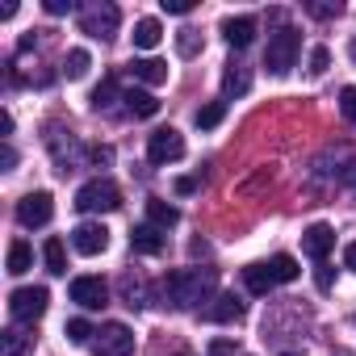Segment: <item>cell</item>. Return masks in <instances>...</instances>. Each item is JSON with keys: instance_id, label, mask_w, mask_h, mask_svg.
Here are the masks:
<instances>
[{"instance_id": "cell-1", "label": "cell", "mask_w": 356, "mask_h": 356, "mask_svg": "<svg viewBox=\"0 0 356 356\" xmlns=\"http://www.w3.org/2000/svg\"><path fill=\"white\" fill-rule=\"evenodd\" d=\"M214 268H176L168 273L163 289H168V302L176 310H193L202 302H214Z\"/></svg>"}, {"instance_id": "cell-2", "label": "cell", "mask_w": 356, "mask_h": 356, "mask_svg": "<svg viewBox=\"0 0 356 356\" xmlns=\"http://www.w3.org/2000/svg\"><path fill=\"white\" fill-rule=\"evenodd\" d=\"M298 51H302V34L293 26H281L277 34H268V47H264V67L273 76H285L293 63H298Z\"/></svg>"}, {"instance_id": "cell-3", "label": "cell", "mask_w": 356, "mask_h": 356, "mask_svg": "<svg viewBox=\"0 0 356 356\" xmlns=\"http://www.w3.org/2000/svg\"><path fill=\"white\" fill-rule=\"evenodd\" d=\"M118 206H122V189L113 181H88L76 193V210H84V214H113Z\"/></svg>"}, {"instance_id": "cell-4", "label": "cell", "mask_w": 356, "mask_h": 356, "mask_svg": "<svg viewBox=\"0 0 356 356\" xmlns=\"http://www.w3.org/2000/svg\"><path fill=\"white\" fill-rule=\"evenodd\" d=\"M47 306H51V293L42 285H26V289H13L9 293V314L17 323H38L47 314Z\"/></svg>"}, {"instance_id": "cell-5", "label": "cell", "mask_w": 356, "mask_h": 356, "mask_svg": "<svg viewBox=\"0 0 356 356\" xmlns=\"http://www.w3.org/2000/svg\"><path fill=\"white\" fill-rule=\"evenodd\" d=\"M181 155H185V138H181V130L163 126V130H155V134L147 138V159H151L155 168H163V163H176Z\"/></svg>"}, {"instance_id": "cell-6", "label": "cell", "mask_w": 356, "mask_h": 356, "mask_svg": "<svg viewBox=\"0 0 356 356\" xmlns=\"http://www.w3.org/2000/svg\"><path fill=\"white\" fill-rule=\"evenodd\" d=\"M118 22H122L118 5H88V9L80 13V30H84L88 38H101V42L118 34Z\"/></svg>"}, {"instance_id": "cell-7", "label": "cell", "mask_w": 356, "mask_h": 356, "mask_svg": "<svg viewBox=\"0 0 356 356\" xmlns=\"http://www.w3.org/2000/svg\"><path fill=\"white\" fill-rule=\"evenodd\" d=\"M92 348H97V356H130L134 352V331L126 323H105L97 331Z\"/></svg>"}, {"instance_id": "cell-8", "label": "cell", "mask_w": 356, "mask_h": 356, "mask_svg": "<svg viewBox=\"0 0 356 356\" xmlns=\"http://www.w3.org/2000/svg\"><path fill=\"white\" fill-rule=\"evenodd\" d=\"M55 218V202H51V193H26L22 202H17V222L22 227H47Z\"/></svg>"}, {"instance_id": "cell-9", "label": "cell", "mask_w": 356, "mask_h": 356, "mask_svg": "<svg viewBox=\"0 0 356 356\" xmlns=\"http://www.w3.org/2000/svg\"><path fill=\"white\" fill-rule=\"evenodd\" d=\"M72 248H76L80 256H101V252L109 248V227H105V222H80V227L72 231Z\"/></svg>"}, {"instance_id": "cell-10", "label": "cell", "mask_w": 356, "mask_h": 356, "mask_svg": "<svg viewBox=\"0 0 356 356\" xmlns=\"http://www.w3.org/2000/svg\"><path fill=\"white\" fill-rule=\"evenodd\" d=\"M67 293H72V302H80L84 310H101V306L109 302V285H105L101 277H76Z\"/></svg>"}, {"instance_id": "cell-11", "label": "cell", "mask_w": 356, "mask_h": 356, "mask_svg": "<svg viewBox=\"0 0 356 356\" xmlns=\"http://www.w3.org/2000/svg\"><path fill=\"white\" fill-rule=\"evenodd\" d=\"M335 248V231L327 227V222H314V227H306V235H302V252L310 256V260H327V252Z\"/></svg>"}, {"instance_id": "cell-12", "label": "cell", "mask_w": 356, "mask_h": 356, "mask_svg": "<svg viewBox=\"0 0 356 356\" xmlns=\"http://www.w3.org/2000/svg\"><path fill=\"white\" fill-rule=\"evenodd\" d=\"M202 314H206L210 323H239V318L248 314V306H243L235 293H214V302H210Z\"/></svg>"}, {"instance_id": "cell-13", "label": "cell", "mask_w": 356, "mask_h": 356, "mask_svg": "<svg viewBox=\"0 0 356 356\" xmlns=\"http://www.w3.org/2000/svg\"><path fill=\"white\" fill-rule=\"evenodd\" d=\"M130 248H134L138 256H159V252H163V231L151 227V222H143V227L130 231Z\"/></svg>"}, {"instance_id": "cell-14", "label": "cell", "mask_w": 356, "mask_h": 356, "mask_svg": "<svg viewBox=\"0 0 356 356\" xmlns=\"http://www.w3.org/2000/svg\"><path fill=\"white\" fill-rule=\"evenodd\" d=\"M222 38H227L235 51H243V47H252V38H256V22H252V17H227V22H222Z\"/></svg>"}, {"instance_id": "cell-15", "label": "cell", "mask_w": 356, "mask_h": 356, "mask_svg": "<svg viewBox=\"0 0 356 356\" xmlns=\"http://www.w3.org/2000/svg\"><path fill=\"white\" fill-rule=\"evenodd\" d=\"M122 101H126V113H134V118H155L159 113V101L147 88H130V92H122Z\"/></svg>"}, {"instance_id": "cell-16", "label": "cell", "mask_w": 356, "mask_h": 356, "mask_svg": "<svg viewBox=\"0 0 356 356\" xmlns=\"http://www.w3.org/2000/svg\"><path fill=\"white\" fill-rule=\"evenodd\" d=\"M34 352V335H26L22 327H9L0 335V356H30Z\"/></svg>"}, {"instance_id": "cell-17", "label": "cell", "mask_w": 356, "mask_h": 356, "mask_svg": "<svg viewBox=\"0 0 356 356\" xmlns=\"http://www.w3.org/2000/svg\"><path fill=\"white\" fill-rule=\"evenodd\" d=\"M130 72H134V80H143V84H168V63H159V59H134L130 63Z\"/></svg>"}, {"instance_id": "cell-18", "label": "cell", "mask_w": 356, "mask_h": 356, "mask_svg": "<svg viewBox=\"0 0 356 356\" xmlns=\"http://www.w3.org/2000/svg\"><path fill=\"white\" fill-rule=\"evenodd\" d=\"M147 218H151V227L168 231V227H176V222H181V210H176V206H168V202H159V197H151V202H147Z\"/></svg>"}, {"instance_id": "cell-19", "label": "cell", "mask_w": 356, "mask_h": 356, "mask_svg": "<svg viewBox=\"0 0 356 356\" xmlns=\"http://www.w3.org/2000/svg\"><path fill=\"white\" fill-rule=\"evenodd\" d=\"M159 38H163V30H159L155 17H143V22L134 26V47H138V51H155Z\"/></svg>"}, {"instance_id": "cell-20", "label": "cell", "mask_w": 356, "mask_h": 356, "mask_svg": "<svg viewBox=\"0 0 356 356\" xmlns=\"http://www.w3.org/2000/svg\"><path fill=\"white\" fill-rule=\"evenodd\" d=\"M30 268H34V252H30V243H26V239H13V243H9V273L22 277V273H30Z\"/></svg>"}, {"instance_id": "cell-21", "label": "cell", "mask_w": 356, "mask_h": 356, "mask_svg": "<svg viewBox=\"0 0 356 356\" xmlns=\"http://www.w3.org/2000/svg\"><path fill=\"white\" fill-rule=\"evenodd\" d=\"M88 67H92V55H88L84 47L67 51V59H63V72H67V80H84V76H88Z\"/></svg>"}, {"instance_id": "cell-22", "label": "cell", "mask_w": 356, "mask_h": 356, "mask_svg": "<svg viewBox=\"0 0 356 356\" xmlns=\"http://www.w3.org/2000/svg\"><path fill=\"white\" fill-rule=\"evenodd\" d=\"M252 88V76H248V67H239V63H231L227 72H222V92H231V97H239V92H248Z\"/></svg>"}, {"instance_id": "cell-23", "label": "cell", "mask_w": 356, "mask_h": 356, "mask_svg": "<svg viewBox=\"0 0 356 356\" xmlns=\"http://www.w3.org/2000/svg\"><path fill=\"white\" fill-rule=\"evenodd\" d=\"M42 256H47V273H55V277L67 273V248H63V239H47Z\"/></svg>"}, {"instance_id": "cell-24", "label": "cell", "mask_w": 356, "mask_h": 356, "mask_svg": "<svg viewBox=\"0 0 356 356\" xmlns=\"http://www.w3.org/2000/svg\"><path fill=\"white\" fill-rule=\"evenodd\" d=\"M268 273H273V281H277V285H285V281H298V273H302V268H298V260H293V256H285V252H281V256H273V260H268Z\"/></svg>"}, {"instance_id": "cell-25", "label": "cell", "mask_w": 356, "mask_h": 356, "mask_svg": "<svg viewBox=\"0 0 356 356\" xmlns=\"http://www.w3.org/2000/svg\"><path fill=\"white\" fill-rule=\"evenodd\" d=\"M243 281H248V289L252 293H268L277 281H273V273H268V264H252V268H243Z\"/></svg>"}, {"instance_id": "cell-26", "label": "cell", "mask_w": 356, "mask_h": 356, "mask_svg": "<svg viewBox=\"0 0 356 356\" xmlns=\"http://www.w3.org/2000/svg\"><path fill=\"white\" fill-rule=\"evenodd\" d=\"M222 118H227V101H210V105H202V109L193 113V122H197L202 130H214Z\"/></svg>"}, {"instance_id": "cell-27", "label": "cell", "mask_w": 356, "mask_h": 356, "mask_svg": "<svg viewBox=\"0 0 356 356\" xmlns=\"http://www.w3.org/2000/svg\"><path fill=\"white\" fill-rule=\"evenodd\" d=\"M113 97H118V84H113V80H101V84L92 88V109H97V113H109V109H113Z\"/></svg>"}, {"instance_id": "cell-28", "label": "cell", "mask_w": 356, "mask_h": 356, "mask_svg": "<svg viewBox=\"0 0 356 356\" xmlns=\"http://www.w3.org/2000/svg\"><path fill=\"white\" fill-rule=\"evenodd\" d=\"M63 331H67V339H72V343H92V335H97V331H92L84 318H72Z\"/></svg>"}, {"instance_id": "cell-29", "label": "cell", "mask_w": 356, "mask_h": 356, "mask_svg": "<svg viewBox=\"0 0 356 356\" xmlns=\"http://www.w3.org/2000/svg\"><path fill=\"white\" fill-rule=\"evenodd\" d=\"M339 113H343V118L356 126V84H348V88L339 92Z\"/></svg>"}, {"instance_id": "cell-30", "label": "cell", "mask_w": 356, "mask_h": 356, "mask_svg": "<svg viewBox=\"0 0 356 356\" xmlns=\"http://www.w3.org/2000/svg\"><path fill=\"white\" fill-rule=\"evenodd\" d=\"M327 67H331V51L327 47H314L310 51V76H323Z\"/></svg>"}, {"instance_id": "cell-31", "label": "cell", "mask_w": 356, "mask_h": 356, "mask_svg": "<svg viewBox=\"0 0 356 356\" xmlns=\"http://www.w3.org/2000/svg\"><path fill=\"white\" fill-rule=\"evenodd\" d=\"M197 47H202L197 30H181V38H176V51H181V55H197Z\"/></svg>"}, {"instance_id": "cell-32", "label": "cell", "mask_w": 356, "mask_h": 356, "mask_svg": "<svg viewBox=\"0 0 356 356\" xmlns=\"http://www.w3.org/2000/svg\"><path fill=\"white\" fill-rule=\"evenodd\" d=\"M159 5H163V13H176V17L193 13V0H159Z\"/></svg>"}, {"instance_id": "cell-33", "label": "cell", "mask_w": 356, "mask_h": 356, "mask_svg": "<svg viewBox=\"0 0 356 356\" xmlns=\"http://www.w3.org/2000/svg\"><path fill=\"white\" fill-rule=\"evenodd\" d=\"M314 285H318V289H323V293H327V289H331V268H327V264H323V260H318V273H314Z\"/></svg>"}, {"instance_id": "cell-34", "label": "cell", "mask_w": 356, "mask_h": 356, "mask_svg": "<svg viewBox=\"0 0 356 356\" xmlns=\"http://www.w3.org/2000/svg\"><path fill=\"white\" fill-rule=\"evenodd\" d=\"M210 356H235V343L231 339H214L210 343Z\"/></svg>"}, {"instance_id": "cell-35", "label": "cell", "mask_w": 356, "mask_h": 356, "mask_svg": "<svg viewBox=\"0 0 356 356\" xmlns=\"http://www.w3.org/2000/svg\"><path fill=\"white\" fill-rule=\"evenodd\" d=\"M42 9H47L51 17H59V13H67V9H72V0H47V5H42Z\"/></svg>"}, {"instance_id": "cell-36", "label": "cell", "mask_w": 356, "mask_h": 356, "mask_svg": "<svg viewBox=\"0 0 356 356\" xmlns=\"http://www.w3.org/2000/svg\"><path fill=\"white\" fill-rule=\"evenodd\" d=\"M314 17H339V5H310Z\"/></svg>"}, {"instance_id": "cell-37", "label": "cell", "mask_w": 356, "mask_h": 356, "mask_svg": "<svg viewBox=\"0 0 356 356\" xmlns=\"http://www.w3.org/2000/svg\"><path fill=\"white\" fill-rule=\"evenodd\" d=\"M0 163H5V172H13V163H17V151L5 143V151H0Z\"/></svg>"}, {"instance_id": "cell-38", "label": "cell", "mask_w": 356, "mask_h": 356, "mask_svg": "<svg viewBox=\"0 0 356 356\" xmlns=\"http://www.w3.org/2000/svg\"><path fill=\"white\" fill-rule=\"evenodd\" d=\"M197 189V176H181V181H176V193H193Z\"/></svg>"}, {"instance_id": "cell-39", "label": "cell", "mask_w": 356, "mask_h": 356, "mask_svg": "<svg viewBox=\"0 0 356 356\" xmlns=\"http://www.w3.org/2000/svg\"><path fill=\"white\" fill-rule=\"evenodd\" d=\"M343 268H348V273H356V243H348V248H343Z\"/></svg>"}, {"instance_id": "cell-40", "label": "cell", "mask_w": 356, "mask_h": 356, "mask_svg": "<svg viewBox=\"0 0 356 356\" xmlns=\"http://www.w3.org/2000/svg\"><path fill=\"white\" fill-rule=\"evenodd\" d=\"M92 159H97V163H109V159H113V151H109V147H92Z\"/></svg>"}, {"instance_id": "cell-41", "label": "cell", "mask_w": 356, "mask_h": 356, "mask_svg": "<svg viewBox=\"0 0 356 356\" xmlns=\"http://www.w3.org/2000/svg\"><path fill=\"white\" fill-rule=\"evenodd\" d=\"M348 55H352V59H356V38H352V47H348Z\"/></svg>"}, {"instance_id": "cell-42", "label": "cell", "mask_w": 356, "mask_h": 356, "mask_svg": "<svg viewBox=\"0 0 356 356\" xmlns=\"http://www.w3.org/2000/svg\"><path fill=\"white\" fill-rule=\"evenodd\" d=\"M172 356H193V352H172Z\"/></svg>"}, {"instance_id": "cell-43", "label": "cell", "mask_w": 356, "mask_h": 356, "mask_svg": "<svg viewBox=\"0 0 356 356\" xmlns=\"http://www.w3.org/2000/svg\"><path fill=\"white\" fill-rule=\"evenodd\" d=\"M285 356H293V352H285Z\"/></svg>"}]
</instances>
